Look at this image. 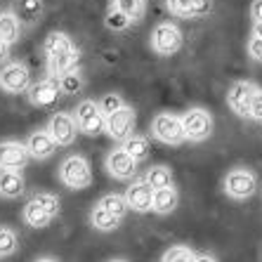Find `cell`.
Listing matches in <instances>:
<instances>
[{
    "mask_svg": "<svg viewBox=\"0 0 262 262\" xmlns=\"http://www.w3.org/2000/svg\"><path fill=\"white\" fill-rule=\"evenodd\" d=\"M99 206H102L104 210H109V213L118 220H123L125 213L130 210L128 203H125V196H121V194H106L102 201H99Z\"/></svg>",
    "mask_w": 262,
    "mask_h": 262,
    "instance_id": "27",
    "label": "cell"
},
{
    "mask_svg": "<svg viewBox=\"0 0 262 262\" xmlns=\"http://www.w3.org/2000/svg\"><path fill=\"white\" fill-rule=\"evenodd\" d=\"M73 121H76L78 133L88 135V137H97V135L106 133V116L102 114L97 102H92V99H83V102L76 106Z\"/></svg>",
    "mask_w": 262,
    "mask_h": 262,
    "instance_id": "3",
    "label": "cell"
},
{
    "mask_svg": "<svg viewBox=\"0 0 262 262\" xmlns=\"http://www.w3.org/2000/svg\"><path fill=\"white\" fill-rule=\"evenodd\" d=\"M250 14L255 21H262V0H253V5H250Z\"/></svg>",
    "mask_w": 262,
    "mask_h": 262,
    "instance_id": "35",
    "label": "cell"
},
{
    "mask_svg": "<svg viewBox=\"0 0 262 262\" xmlns=\"http://www.w3.org/2000/svg\"><path fill=\"white\" fill-rule=\"evenodd\" d=\"M19 31H21V24H19V19L14 17V12L0 14V40H3V43H7V45L17 43Z\"/></svg>",
    "mask_w": 262,
    "mask_h": 262,
    "instance_id": "23",
    "label": "cell"
},
{
    "mask_svg": "<svg viewBox=\"0 0 262 262\" xmlns=\"http://www.w3.org/2000/svg\"><path fill=\"white\" fill-rule=\"evenodd\" d=\"M194 250L187 248V246H170L163 253L161 262H194Z\"/></svg>",
    "mask_w": 262,
    "mask_h": 262,
    "instance_id": "30",
    "label": "cell"
},
{
    "mask_svg": "<svg viewBox=\"0 0 262 262\" xmlns=\"http://www.w3.org/2000/svg\"><path fill=\"white\" fill-rule=\"evenodd\" d=\"M180 121L184 128V137L191 142H203L213 135V116H210V111L201 109V106L184 111Z\"/></svg>",
    "mask_w": 262,
    "mask_h": 262,
    "instance_id": "4",
    "label": "cell"
},
{
    "mask_svg": "<svg viewBox=\"0 0 262 262\" xmlns=\"http://www.w3.org/2000/svg\"><path fill=\"white\" fill-rule=\"evenodd\" d=\"M257 85L248 83V80H236L229 92H227V104H229V109L236 114V116L246 118L250 111V99H253V92H255Z\"/></svg>",
    "mask_w": 262,
    "mask_h": 262,
    "instance_id": "13",
    "label": "cell"
},
{
    "mask_svg": "<svg viewBox=\"0 0 262 262\" xmlns=\"http://www.w3.org/2000/svg\"><path fill=\"white\" fill-rule=\"evenodd\" d=\"M45 57H48V71L52 78H59L61 73L78 69L80 52L78 48L71 43V38L61 31H52L43 43Z\"/></svg>",
    "mask_w": 262,
    "mask_h": 262,
    "instance_id": "1",
    "label": "cell"
},
{
    "mask_svg": "<svg viewBox=\"0 0 262 262\" xmlns=\"http://www.w3.org/2000/svg\"><path fill=\"white\" fill-rule=\"evenodd\" d=\"M57 80V88H59L61 95H76V92L83 90V85H85V80H83V76H80L78 69H73V71H67L61 73Z\"/></svg>",
    "mask_w": 262,
    "mask_h": 262,
    "instance_id": "25",
    "label": "cell"
},
{
    "mask_svg": "<svg viewBox=\"0 0 262 262\" xmlns=\"http://www.w3.org/2000/svg\"><path fill=\"white\" fill-rule=\"evenodd\" d=\"M111 262H125V260H111Z\"/></svg>",
    "mask_w": 262,
    "mask_h": 262,
    "instance_id": "40",
    "label": "cell"
},
{
    "mask_svg": "<svg viewBox=\"0 0 262 262\" xmlns=\"http://www.w3.org/2000/svg\"><path fill=\"white\" fill-rule=\"evenodd\" d=\"M151 135L163 144H182L187 137H184V128L180 116L175 114H156L151 121Z\"/></svg>",
    "mask_w": 262,
    "mask_h": 262,
    "instance_id": "6",
    "label": "cell"
},
{
    "mask_svg": "<svg viewBox=\"0 0 262 262\" xmlns=\"http://www.w3.org/2000/svg\"><path fill=\"white\" fill-rule=\"evenodd\" d=\"M26 189L21 170H0V196L3 199H17Z\"/></svg>",
    "mask_w": 262,
    "mask_h": 262,
    "instance_id": "20",
    "label": "cell"
},
{
    "mask_svg": "<svg viewBox=\"0 0 262 262\" xmlns=\"http://www.w3.org/2000/svg\"><path fill=\"white\" fill-rule=\"evenodd\" d=\"M248 55L255 61H262V38H250L248 40Z\"/></svg>",
    "mask_w": 262,
    "mask_h": 262,
    "instance_id": "34",
    "label": "cell"
},
{
    "mask_svg": "<svg viewBox=\"0 0 262 262\" xmlns=\"http://www.w3.org/2000/svg\"><path fill=\"white\" fill-rule=\"evenodd\" d=\"M59 180L69 189H85L92 184V170L85 156H69L59 168Z\"/></svg>",
    "mask_w": 262,
    "mask_h": 262,
    "instance_id": "5",
    "label": "cell"
},
{
    "mask_svg": "<svg viewBox=\"0 0 262 262\" xmlns=\"http://www.w3.org/2000/svg\"><path fill=\"white\" fill-rule=\"evenodd\" d=\"M194 262H217V260H215L213 255H206V253H203V255H196Z\"/></svg>",
    "mask_w": 262,
    "mask_h": 262,
    "instance_id": "37",
    "label": "cell"
},
{
    "mask_svg": "<svg viewBox=\"0 0 262 262\" xmlns=\"http://www.w3.org/2000/svg\"><path fill=\"white\" fill-rule=\"evenodd\" d=\"M106 170H109L111 177H116V180H130L137 172V161L133 156H128L123 149H114L106 156Z\"/></svg>",
    "mask_w": 262,
    "mask_h": 262,
    "instance_id": "15",
    "label": "cell"
},
{
    "mask_svg": "<svg viewBox=\"0 0 262 262\" xmlns=\"http://www.w3.org/2000/svg\"><path fill=\"white\" fill-rule=\"evenodd\" d=\"M135 125H137V114L133 106L123 104L118 111H114L111 116H106V133L111 140L116 142H125L130 135H135Z\"/></svg>",
    "mask_w": 262,
    "mask_h": 262,
    "instance_id": "9",
    "label": "cell"
},
{
    "mask_svg": "<svg viewBox=\"0 0 262 262\" xmlns=\"http://www.w3.org/2000/svg\"><path fill=\"white\" fill-rule=\"evenodd\" d=\"M97 106L99 109H102V114L104 116H111V114H114V111H118L123 106V99L118 97V95H114V92H111V95H104L102 99H99L97 102Z\"/></svg>",
    "mask_w": 262,
    "mask_h": 262,
    "instance_id": "32",
    "label": "cell"
},
{
    "mask_svg": "<svg viewBox=\"0 0 262 262\" xmlns=\"http://www.w3.org/2000/svg\"><path fill=\"white\" fill-rule=\"evenodd\" d=\"M31 154L21 142H0V170H21L29 163Z\"/></svg>",
    "mask_w": 262,
    "mask_h": 262,
    "instance_id": "12",
    "label": "cell"
},
{
    "mask_svg": "<svg viewBox=\"0 0 262 262\" xmlns=\"http://www.w3.org/2000/svg\"><path fill=\"white\" fill-rule=\"evenodd\" d=\"M26 95H29V102L33 104V106L48 109V106H52V104L57 102V97H59L61 92H59V88H57L55 78H45V80L33 83V85L26 90Z\"/></svg>",
    "mask_w": 262,
    "mask_h": 262,
    "instance_id": "14",
    "label": "cell"
},
{
    "mask_svg": "<svg viewBox=\"0 0 262 262\" xmlns=\"http://www.w3.org/2000/svg\"><path fill=\"white\" fill-rule=\"evenodd\" d=\"M253 36L262 38V21H255V24H253Z\"/></svg>",
    "mask_w": 262,
    "mask_h": 262,
    "instance_id": "38",
    "label": "cell"
},
{
    "mask_svg": "<svg viewBox=\"0 0 262 262\" xmlns=\"http://www.w3.org/2000/svg\"><path fill=\"white\" fill-rule=\"evenodd\" d=\"M170 12H175L177 17H206L213 10V0H168Z\"/></svg>",
    "mask_w": 262,
    "mask_h": 262,
    "instance_id": "18",
    "label": "cell"
},
{
    "mask_svg": "<svg viewBox=\"0 0 262 262\" xmlns=\"http://www.w3.org/2000/svg\"><path fill=\"white\" fill-rule=\"evenodd\" d=\"M151 199H154V189L144 180L133 182L125 189V203H128V208H133L135 213H149L151 210Z\"/></svg>",
    "mask_w": 262,
    "mask_h": 262,
    "instance_id": "16",
    "label": "cell"
},
{
    "mask_svg": "<svg viewBox=\"0 0 262 262\" xmlns=\"http://www.w3.org/2000/svg\"><path fill=\"white\" fill-rule=\"evenodd\" d=\"M90 222H92V227H95V229H99V232H114L121 220L114 217L109 210H104V208L97 203V206L92 208V213H90Z\"/></svg>",
    "mask_w": 262,
    "mask_h": 262,
    "instance_id": "26",
    "label": "cell"
},
{
    "mask_svg": "<svg viewBox=\"0 0 262 262\" xmlns=\"http://www.w3.org/2000/svg\"><path fill=\"white\" fill-rule=\"evenodd\" d=\"M33 262H59V260H55V257H38V260H33Z\"/></svg>",
    "mask_w": 262,
    "mask_h": 262,
    "instance_id": "39",
    "label": "cell"
},
{
    "mask_svg": "<svg viewBox=\"0 0 262 262\" xmlns=\"http://www.w3.org/2000/svg\"><path fill=\"white\" fill-rule=\"evenodd\" d=\"M151 48L156 55L161 57H170L175 55L177 50L182 48V31L177 29L170 21H163L154 29L151 33Z\"/></svg>",
    "mask_w": 262,
    "mask_h": 262,
    "instance_id": "8",
    "label": "cell"
},
{
    "mask_svg": "<svg viewBox=\"0 0 262 262\" xmlns=\"http://www.w3.org/2000/svg\"><path fill=\"white\" fill-rule=\"evenodd\" d=\"M7 59H10V45L0 40V61H7Z\"/></svg>",
    "mask_w": 262,
    "mask_h": 262,
    "instance_id": "36",
    "label": "cell"
},
{
    "mask_svg": "<svg viewBox=\"0 0 262 262\" xmlns=\"http://www.w3.org/2000/svg\"><path fill=\"white\" fill-rule=\"evenodd\" d=\"M19 248V236L10 229V227H0V257H7L17 253Z\"/></svg>",
    "mask_w": 262,
    "mask_h": 262,
    "instance_id": "29",
    "label": "cell"
},
{
    "mask_svg": "<svg viewBox=\"0 0 262 262\" xmlns=\"http://www.w3.org/2000/svg\"><path fill=\"white\" fill-rule=\"evenodd\" d=\"M59 199L55 194H36L29 203L24 206V220L26 225L33 229H43L52 220L59 215Z\"/></svg>",
    "mask_w": 262,
    "mask_h": 262,
    "instance_id": "2",
    "label": "cell"
},
{
    "mask_svg": "<svg viewBox=\"0 0 262 262\" xmlns=\"http://www.w3.org/2000/svg\"><path fill=\"white\" fill-rule=\"evenodd\" d=\"M50 133V137L55 140L57 146H69L73 144V140H76V135H78V128H76V121H73L71 114H64V111H59V114H55V116L50 118L48 128H45Z\"/></svg>",
    "mask_w": 262,
    "mask_h": 262,
    "instance_id": "11",
    "label": "cell"
},
{
    "mask_svg": "<svg viewBox=\"0 0 262 262\" xmlns=\"http://www.w3.org/2000/svg\"><path fill=\"white\" fill-rule=\"evenodd\" d=\"M257 189V177L248 168H232L225 177V191L232 199H250Z\"/></svg>",
    "mask_w": 262,
    "mask_h": 262,
    "instance_id": "7",
    "label": "cell"
},
{
    "mask_svg": "<svg viewBox=\"0 0 262 262\" xmlns=\"http://www.w3.org/2000/svg\"><path fill=\"white\" fill-rule=\"evenodd\" d=\"M111 5L121 10L130 21H140L144 14V0H111Z\"/></svg>",
    "mask_w": 262,
    "mask_h": 262,
    "instance_id": "28",
    "label": "cell"
},
{
    "mask_svg": "<svg viewBox=\"0 0 262 262\" xmlns=\"http://www.w3.org/2000/svg\"><path fill=\"white\" fill-rule=\"evenodd\" d=\"M14 17L19 19V24L36 26L43 17V0H17L14 3Z\"/></svg>",
    "mask_w": 262,
    "mask_h": 262,
    "instance_id": "19",
    "label": "cell"
},
{
    "mask_svg": "<svg viewBox=\"0 0 262 262\" xmlns=\"http://www.w3.org/2000/svg\"><path fill=\"white\" fill-rule=\"evenodd\" d=\"M104 24H106V29H111V31H123V29H128L130 26V19L125 17L121 10H116V7L111 5L109 12H106V17H104Z\"/></svg>",
    "mask_w": 262,
    "mask_h": 262,
    "instance_id": "31",
    "label": "cell"
},
{
    "mask_svg": "<svg viewBox=\"0 0 262 262\" xmlns=\"http://www.w3.org/2000/svg\"><path fill=\"white\" fill-rule=\"evenodd\" d=\"M248 116L262 123V88H255V92H253V99H250V111H248Z\"/></svg>",
    "mask_w": 262,
    "mask_h": 262,
    "instance_id": "33",
    "label": "cell"
},
{
    "mask_svg": "<svg viewBox=\"0 0 262 262\" xmlns=\"http://www.w3.org/2000/svg\"><path fill=\"white\" fill-rule=\"evenodd\" d=\"M0 88L10 95H19V92H26L31 88V71L19 64V61H12L7 64L3 71H0Z\"/></svg>",
    "mask_w": 262,
    "mask_h": 262,
    "instance_id": "10",
    "label": "cell"
},
{
    "mask_svg": "<svg viewBox=\"0 0 262 262\" xmlns=\"http://www.w3.org/2000/svg\"><path fill=\"white\" fill-rule=\"evenodd\" d=\"M180 203V196H177L175 187H165V189H156L151 199V210L159 215H170L172 210Z\"/></svg>",
    "mask_w": 262,
    "mask_h": 262,
    "instance_id": "21",
    "label": "cell"
},
{
    "mask_svg": "<svg viewBox=\"0 0 262 262\" xmlns=\"http://www.w3.org/2000/svg\"><path fill=\"white\" fill-rule=\"evenodd\" d=\"M26 149H29V154L33 156V159L45 161V159H50V156L57 151V144H55V140L50 137L48 130H36V133L29 135V140H26Z\"/></svg>",
    "mask_w": 262,
    "mask_h": 262,
    "instance_id": "17",
    "label": "cell"
},
{
    "mask_svg": "<svg viewBox=\"0 0 262 262\" xmlns=\"http://www.w3.org/2000/svg\"><path fill=\"white\" fill-rule=\"evenodd\" d=\"M144 182L149 184L154 191L165 189V187H172V170L168 168V165H154V168L146 170Z\"/></svg>",
    "mask_w": 262,
    "mask_h": 262,
    "instance_id": "22",
    "label": "cell"
},
{
    "mask_svg": "<svg viewBox=\"0 0 262 262\" xmlns=\"http://www.w3.org/2000/svg\"><path fill=\"white\" fill-rule=\"evenodd\" d=\"M121 149L128 156H133L135 161H144L149 156V140H146L144 135H130L128 140L123 142Z\"/></svg>",
    "mask_w": 262,
    "mask_h": 262,
    "instance_id": "24",
    "label": "cell"
}]
</instances>
